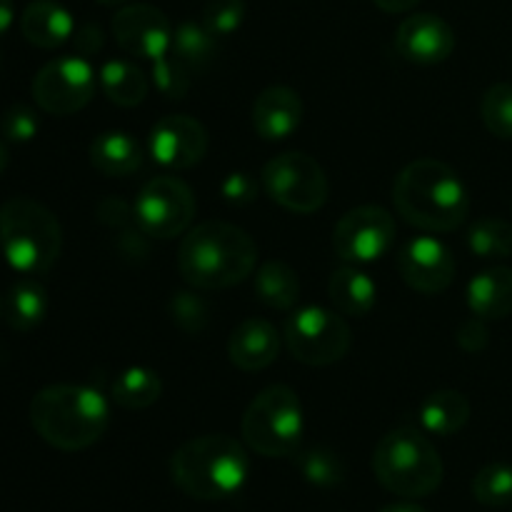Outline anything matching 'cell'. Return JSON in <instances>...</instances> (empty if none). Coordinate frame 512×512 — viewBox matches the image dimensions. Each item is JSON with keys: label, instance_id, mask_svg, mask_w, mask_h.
I'll return each instance as SVG.
<instances>
[{"label": "cell", "instance_id": "obj_9", "mask_svg": "<svg viewBox=\"0 0 512 512\" xmlns=\"http://www.w3.org/2000/svg\"><path fill=\"white\" fill-rule=\"evenodd\" d=\"M283 335L290 355L313 368H325L343 360L353 343L348 323L338 313L318 305L295 310L285 320Z\"/></svg>", "mask_w": 512, "mask_h": 512}, {"label": "cell", "instance_id": "obj_7", "mask_svg": "<svg viewBox=\"0 0 512 512\" xmlns=\"http://www.w3.org/2000/svg\"><path fill=\"white\" fill-rule=\"evenodd\" d=\"M303 428V405L288 385L260 390L243 415L245 443L265 458H288L298 453Z\"/></svg>", "mask_w": 512, "mask_h": 512}, {"label": "cell", "instance_id": "obj_41", "mask_svg": "<svg viewBox=\"0 0 512 512\" xmlns=\"http://www.w3.org/2000/svg\"><path fill=\"white\" fill-rule=\"evenodd\" d=\"M15 20V5L13 0H0V38L10 30Z\"/></svg>", "mask_w": 512, "mask_h": 512}, {"label": "cell", "instance_id": "obj_17", "mask_svg": "<svg viewBox=\"0 0 512 512\" xmlns=\"http://www.w3.org/2000/svg\"><path fill=\"white\" fill-rule=\"evenodd\" d=\"M280 353V335L273 323L263 318H248L230 333V363L245 373H258L275 363Z\"/></svg>", "mask_w": 512, "mask_h": 512}, {"label": "cell", "instance_id": "obj_10", "mask_svg": "<svg viewBox=\"0 0 512 512\" xmlns=\"http://www.w3.org/2000/svg\"><path fill=\"white\" fill-rule=\"evenodd\" d=\"M195 195L188 183L173 175H158L140 188L133 215L138 228L150 238L173 240L188 233L195 218Z\"/></svg>", "mask_w": 512, "mask_h": 512}, {"label": "cell", "instance_id": "obj_20", "mask_svg": "<svg viewBox=\"0 0 512 512\" xmlns=\"http://www.w3.org/2000/svg\"><path fill=\"white\" fill-rule=\"evenodd\" d=\"M90 165L105 178H125L143 168V148L138 140L123 130L100 133L90 143Z\"/></svg>", "mask_w": 512, "mask_h": 512}, {"label": "cell", "instance_id": "obj_24", "mask_svg": "<svg viewBox=\"0 0 512 512\" xmlns=\"http://www.w3.org/2000/svg\"><path fill=\"white\" fill-rule=\"evenodd\" d=\"M5 320L18 333H30L48 315V293L33 278H20L5 295Z\"/></svg>", "mask_w": 512, "mask_h": 512}, {"label": "cell", "instance_id": "obj_28", "mask_svg": "<svg viewBox=\"0 0 512 512\" xmlns=\"http://www.w3.org/2000/svg\"><path fill=\"white\" fill-rule=\"evenodd\" d=\"M163 393V380L150 368H128L113 383V400L120 408L143 410L150 408Z\"/></svg>", "mask_w": 512, "mask_h": 512}, {"label": "cell", "instance_id": "obj_21", "mask_svg": "<svg viewBox=\"0 0 512 512\" xmlns=\"http://www.w3.org/2000/svg\"><path fill=\"white\" fill-rule=\"evenodd\" d=\"M468 308L475 318L503 320L512 315V268H488L468 285Z\"/></svg>", "mask_w": 512, "mask_h": 512}, {"label": "cell", "instance_id": "obj_14", "mask_svg": "<svg viewBox=\"0 0 512 512\" xmlns=\"http://www.w3.org/2000/svg\"><path fill=\"white\" fill-rule=\"evenodd\" d=\"M148 150L168 170H188L208 153V130L190 115H165L153 125Z\"/></svg>", "mask_w": 512, "mask_h": 512}, {"label": "cell", "instance_id": "obj_29", "mask_svg": "<svg viewBox=\"0 0 512 512\" xmlns=\"http://www.w3.org/2000/svg\"><path fill=\"white\" fill-rule=\"evenodd\" d=\"M468 248L483 260L512 258V225L503 218H483L470 228Z\"/></svg>", "mask_w": 512, "mask_h": 512}, {"label": "cell", "instance_id": "obj_38", "mask_svg": "<svg viewBox=\"0 0 512 512\" xmlns=\"http://www.w3.org/2000/svg\"><path fill=\"white\" fill-rule=\"evenodd\" d=\"M455 338H458V345L463 350H468V353H480V350H485V345H488V328H485L483 318H475L473 315V318L460 323Z\"/></svg>", "mask_w": 512, "mask_h": 512}, {"label": "cell", "instance_id": "obj_1", "mask_svg": "<svg viewBox=\"0 0 512 512\" xmlns=\"http://www.w3.org/2000/svg\"><path fill=\"white\" fill-rule=\"evenodd\" d=\"M393 203L405 223L425 233H450L470 213V195L460 175L435 158L413 160L400 170Z\"/></svg>", "mask_w": 512, "mask_h": 512}, {"label": "cell", "instance_id": "obj_15", "mask_svg": "<svg viewBox=\"0 0 512 512\" xmlns=\"http://www.w3.org/2000/svg\"><path fill=\"white\" fill-rule=\"evenodd\" d=\"M398 270L405 283L425 295H438L455 280V258L438 238L420 235L408 240L398 253Z\"/></svg>", "mask_w": 512, "mask_h": 512}, {"label": "cell", "instance_id": "obj_40", "mask_svg": "<svg viewBox=\"0 0 512 512\" xmlns=\"http://www.w3.org/2000/svg\"><path fill=\"white\" fill-rule=\"evenodd\" d=\"M373 3L378 5L380 10H385V13H408V10H413L420 0H373Z\"/></svg>", "mask_w": 512, "mask_h": 512}, {"label": "cell", "instance_id": "obj_16", "mask_svg": "<svg viewBox=\"0 0 512 512\" xmlns=\"http://www.w3.org/2000/svg\"><path fill=\"white\" fill-rule=\"evenodd\" d=\"M395 48L410 63L435 65L453 55L455 33L440 15L415 13L398 25Z\"/></svg>", "mask_w": 512, "mask_h": 512}, {"label": "cell", "instance_id": "obj_42", "mask_svg": "<svg viewBox=\"0 0 512 512\" xmlns=\"http://www.w3.org/2000/svg\"><path fill=\"white\" fill-rule=\"evenodd\" d=\"M380 512H428V510H423L420 508V505H415V503H408V500H405V503H393V505H385L383 510Z\"/></svg>", "mask_w": 512, "mask_h": 512}, {"label": "cell", "instance_id": "obj_31", "mask_svg": "<svg viewBox=\"0 0 512 512\" xmlns=\"http://www.w3.org/2000/svg\"><path fill=\"white\" fill-rule=\"evenodd\" d=\"M473 498L485 508L512 505V465L490 463L473 478Z\"/></svg>", "mask_w": 512, "mask_h": 512}, {"label": "cell", "instance_id": "obj_5", "mask_svg": "<svg viewBox=\"0 0 512 512\" xmlns=\"http://www.w3.org/2000/svg\"><path fill=\"white\" fill-rule=\"evenodd\" d=\"M63 230L58 218L33 198H10L0 205V250L15 273L45 275L58 263Z\"/></svg>", "mask_w": 512, "mask_h": 512}, {"label": "cell", "instance_id": "obj_3", "mask_svg": "<svg viewBox=\"0 0 512 512\" xmlns=\"http://www.w3.org/2000/svg\"><path fill=\"white\" fill-rule=\"evenodd\" d=\"M30 425L53 448L78 453L105 435L110 408L88 385H48L30 400Z\"/></svg>", "mask_w": 512, "mask_h": 512}, {"label": "cell", "instance_id": "obj_43", "mask_svg": "<svg viewBox=\"0 0 512 512\" xmlns=\"http://www.w3.org/2000/svg\"><path fill=\"white\" fill-rule=\"evenodd\" d=\"M10 163V155H8V148H5V143L0 140V175L5 173V168H8Z\"/></svg>", "mask_w": 512, "mask_h": 512}, {"label": "cell", "instance_id": "obj_19", "mask_svg": "<svg viewBox=\"0 0 512 512\" xmlns=\"http://www.w3.org/2000/svg\"><path fill=\"white\" fill-rule=\"evenodd\" d=\"M20 33L35 48L53 50L73 38L75 20L70 10L55 0H33L20 13Z\"/></svg>", "mask_w": 512, "mask_h": 512}, {"label": "cell", "instance_id": "obj_12", "mask_svg": "<svg viewBox=\"0 0 512 512\" xmlns=\"http://www.w3.org/2000/svg\"><path fill=\"white\" fill-rule=\"evenodd\" d=\"M395 243V218L380 205H360L338 220L333 248L345 263H373Z\"/></svg>", "mask_w": 512, "mask_h": 512}, {"label": "cell", "instance_id": "obj_27", "mask_svg": "<svg viewBox=\"0 0 512 512\" xmlns=\"http://www.w3.org/2000/svg\"><path fill=\"white\" fill-rule=\"evenodd\" d=\"M215 50H218V35L210 33L203 23L185 20L178 28H173L168 53L178 58L188 70L205 68L215 58Z\"/></svg>", "mask_w": 512, "mask_h": 512}, {"label": "cell", "instance_id": "obj_33", "mask_svg": "<svg viewBox=\"0 0 512 512\" xmlns=\"http://www.w3.org/2000/svg\"><path fill=\"white\" fill-rule=\"evenodd\" d=\"M245 20V0H205L200 23L218 38L233 35Z\"/></svg>", "mask_w": 512, "mask_h": 512}, {"label": "cell", "instance_id": "obj_4", "mask_svg": "<svg viewBox=\"0 0 512 512\" xmlns=\"http://www.w3.org/2000/svg\"><path fill=\"white\" fill-rule=\"evenodd\" d=\"M250 473L243 445L230 435H203L180 445L170 458V478L188 498L213 503L238 493Z\"/></svg>", "mask_w": 512, "mask_h": 512}, {"label": "cell", "instance_id": "obj_46", "mask_svg": "<svg viewBox=\"0 0 512 512\" xmlns=\"http://www.w3.org/2000/svg\"><path fill=\"white\" fill-rule=\"evenodd\" d=\"M0 63H3V58H0Z\"/></svg>", "mask_w": 512, "mask_h": 512}, {"label": "cell", "instance_id": "obj_8", "mask_svg": "<svg viewBox=\"0 0 512 512\" xmlns=\"http://www.w3.org/2000/svg\"><path fill=\"white\" fill-rule=\"evenodd\" d=\"M265 193L290 213H315L328 200V178L315 158L305 153H283L268 160L260 173Z\"/></svg>", "mask_w": 512, "mask_h": 512}, {"label": "cell", "instance_id": "obj_32", "mask_svg": "<svg viewBox=\"0 0 512 512\" xmlns=\"http://www.w3.org/2000/svg\"><path fill=\"white\" fill-rule=\"evenodd\" d=\"M483 123L495 138L512 140V85L498 83L485 90L483 103H480Z\"/></svg>", "mask_w": 512, "mask_h": 512}, {"label": "cell", "instance_id": "obj_22", "mask_svg": "<svg viewBox=\"0 0 512 512\" xmlns=\"http://www.w3.org/2000/svg\"><path fill=\"white\" fill-rule=\"evenodd\" d=\"M470 420V403L460 390H438L420 405V423L430 435L448 438L460 433Z\"/></svg>", "mask_w": 512, "mask_h": 512}, {"label": "cell", "instance_id": "obj_26", "mask_svg": "<svg viewBox=\"0 0 512 512\" xmlns=\"http://www.w3.org/2000/svg\"><path fill=\"white\" fill-rule=\"evenodd\" d=\"M255 295L273 310L295 308L300 298L298 273L283 260H268L255 273Z\"/></svg>", "mask_w": 512, "mask_h": 512}, {"label": "cell", "instance_id": "obj_23", "mask_svg": "<svg viewBox=\"0 0 512 512\" xmlns=\"http://www.w3.org/2000/svg\"><path fill=\"white\" fill-rule=\"evenodd\" d=\"M330 300L343 315H368L378 300V285L373 283L368 273L358 268L335 270L328 283Z\"/></svg>", "mask_w": 512, "mask_h": 512}, {"label": "cell", "instance_id": "obj_39", "mask_svg": "<svg viewBox=\"0 0 512 512\" xmlns=\"http://www.w3.org/2000/svg\"><path fill=\"white\" fill-rule=\"evenodd\" d=\"M73 40H75V48H78L80 55H93L103 48V30L93 23H85L75 30Z\"/></svg>", "mask_w": 512, "mask_h": 512}, {"label": "cell", "instance_id": "obj_44", "mask_svg": "<svg viewBox=\"0 0 512 512\" xmlns=\"http://www.w3.org/2000/svg\"><path fill=\"white\" fill-rule=\"evenodd\" d=\"M98 3H103V5H123L125 0H98Z\"/></svg>", "mask_w": 512, "mask_h": 512}, {"label": "cell", "instance_id": "obj_11", "mask_svg": "<svg viewBox=\"0 0 512 512\" xmlns=\"http://www.w3.org/2000/svg\"><path fill=\"white\" fill-rule=\"evenodd\" d=\"M98 75L83 55L50 60L35 73L33 100L50 115H73L93 100Z\"/></svg>", "mask_w": 512, "mask_h": 512}, {"label": "cell", "instance_id": "obj_30", "mask_svg": "<svg viewBox=\"0 0 512 512\" xmlns=\"http://www.w3.org/2000/svg\"><path fill=\"white\" fill-rule=\"evenodd\" d=\"M295 465L315 488H335L345 480V463L338 453L328 448H310L298 453Z\"/></svg>", "mask_w": 512, "mask_h": 512}, {"label": "cell", "instance_id": "obj_18", "mask_svg": "<svg viewBox=\"0 0 512 512\" xmlns=\"http://www.w3.org/2000/svg\"><path fill=\"white\" fill-rule=\"evenodd\" d=\"M303 100L288 85H273L253 105V128L263 140H285L300 128Z\"/></svg>", "mask_w": 512, "mask_h": 512}, {"label": "cell", "instance_id": "obj_36", "mask_svg": "<svg viewBox=\"0 0 512 512\" xmlns=\"http://www.w3.org/2000/svg\"><path fill=\"white\" fill-rule=\"evenodd\" d=\"M170 313L175 323L190 335H200L208 323V305L195 293H175V298L170 300Z\"/></svg>", "mask_w": 512, "mask_h": 512}, {"label": "cell", "instance_id": "obj_45", "mask_svg": "<svg viewBox=\"0 0 512 512\" xmlns=\"http://www.w3.org/2000/svg\"><path fill=\"white\" fill-rule=\"evenodd\" d=\"M3 313H5V298L0 295V315H3Z\"/></svg>", "mask_w": 512, "mask_h": 512}, {"label": "cell", "instance_id": "obj_13", "mask_svg": "<svg viewBox=\"0 0 512 512\" xmlns=\"http://www.w3.org/2000/svg\"><path fill=\"white\" fill-rule=\"evenodd\" d=\"M113 35L128 55L155 63L168 55L173 25L168 15L148 3L123 5L113 18Z\"/></svg>", "mask_w": 512, "mask_h": 512}, {"label": "cell", "instance_id": "obj_25", "mask_svg": "<svg viewBox=\"0 0 512 512\" xmlns=\"http://www.w3.org/2000/svg\"><path fill=\"white\" fill-rule=\"evenodd\" d=\"M98 83L105 98H108L110 103L120 105V108L140 105L150 90L148 75H145L135 63H128V60H108V63L100 68Z\"/></svg>", "mask_w": 512, "mask_h": 512}, {"label": "cell", "instance_id": "obj_2", "mask_svg": "<svg viewBox=\"0 0 512 512\" xmlns=\"http://www.w3.org/2000/svg\"><path fill=\"white\" fill-rule=\"evenodd\" d=\"M258 265V245L243 228L205 220L183 235L178 270L198 290H225L243 283Z\"/></svg>", "mask_w": 512, "mask_h": 512}, {"label": "cell", "instance_id": "obj_35", "mask_svg": "<svg viewBox=\"0 0 512 512\" xmlns=\"http://www.w3.org/2000/svg\"><path fill=\"white\" fill-rule=\"evenodd\" d=\"M40 130V118L33 108L18 103L10 105L8 110L0 118V135H3L8 143H28L38 135Z\"/></svg>", "mask_w": 512, "mask_h": 512}, {"label": "cell", "instance_id": "obj_6", "mask_svg": "<svg viewBox=\"0 0 512 512\" xmlns=\"http://www.w3.org/2000/svg\"><path fill=\"white\" fill-rule=\"evenodd\" d=\"M373 473L385 490L400 498H425L443 483V458L423 433L398 428L373 453Z\"/></svg>", "mask_w": 512, "mask_h": 512}, {"label": "cell", "instance_id": "obj_37", "mask_svg": "<svg viewBox=\"0 0 512 512\" xmlns=\"http://www.w3.org/2000/svg\"><path fill=\"white\" fill-rule=\"evenodd\" d=\"M220 193L228 200L230 205H248L253 203L255 195H258V180L250 173H230L228 178L220 183Z\"/></svg>", "mask_w": 512, "mask_h": 512}, {"label": "cell", "instance_id": "obj_34", "mask_svg": "<svg viewBox=\"0 0 512 512\" xmlns=\"http://www.w3.org/2000/svg\"><path fill=\"white\" fill-rule=\"evenodd\" d=\"M153 85L168 100H180L190 90V70L173 55H163L153 63Z\"/></svg>", "mask_w": 512, "mask_h": 512}]
</instances>
